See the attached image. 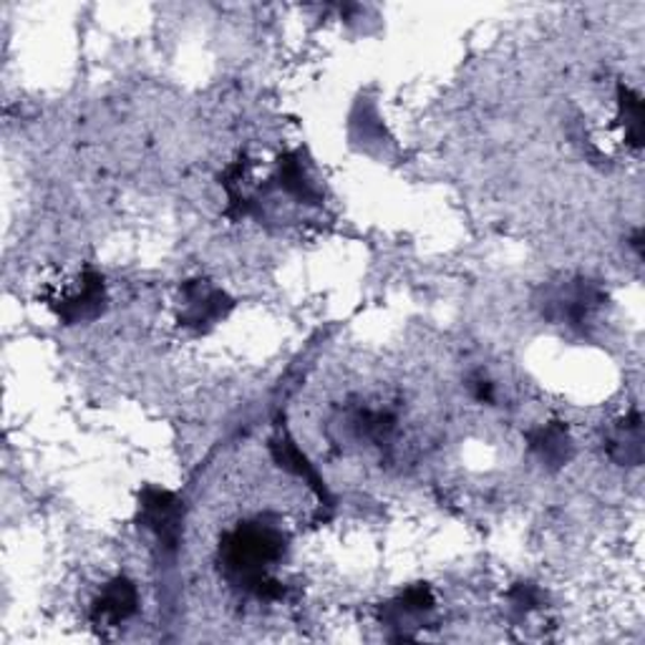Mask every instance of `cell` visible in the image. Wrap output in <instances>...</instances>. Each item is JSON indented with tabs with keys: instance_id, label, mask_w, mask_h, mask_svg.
Segmentation results:
<instances>
[{
	"instance_id": "1",
	"label": "cell",
	"mask_w": 645,
	"mask_h": 645,
	"mask_svg": "<svg viewBox=\"0 0 645 645\" xmlns=\"http://www.w3.org/2000/svg\"><path fill=\"white\" fill-rule=\"evenodd\" d=\"M285 555V537L270 525L248 522L220 542V565L230 585L238 591L275 601L285 587L273 577V567Z\"/></svg>"
},
{
	"instance_id": "2",
	"label": "cell",
	"mask_w": 645,
	"mask_h": 645,
	"mask_svg": "<svg viewBox=\"0 0 645 645\" xmlns=\"http://www.w3.org/2000/svg\"><path fill=\"white\" fill-rule=\"evenodd\" d=\"M51 311L59 315L61 323L77 325V323H89L93 318H99L107 308V285L104 278H101L97 270H83L69 283H61V288L56 285L49 295Z\"/></svg>"
},
{
	"instance_id": "3",
	"label": "cell",
	"mask_w": 645,
	"mask_h": 645,
	"mask_svg": "<svg viewBox=\"0 0 645 645\" xmlns=\"http://www.w3.org/2000/svg\"><path fill=\"white\" fill-rule=\"evenodd\" d=\"M139 522L152 532L164 550H177L184 527V502L174 492L149 484L139 494Z\"/></svg>"
},
{
	"instance_id": "4",
	"label": "cell",
	"mask_w": 645,
	"mask_h": 645,
	"mask_svg": "<svg viewBox=\"0 0 645 645\" xmlns=\"http://www.w3.org/2000/svg\"><path fill=\"white\" fill-rule=\"evenodd\" d=\"M180 293V323L184 329H210L232 311V298L210 280H187Z\"/></svg>"
},
{
	"instance_id": "5",
	"label": "cell",
	"mask_w": 645,
	"mask_h": 645,
	"mask_svg": "<svg viewBox=\"0 0 645 645\" xmlns=\"http://www.w3.org/2000/svg\"><path fill=\"white\" fill-rule=\"evenodd\" d=\"M603 303L605 295L601 288L587 283V280H575V283L555 290V295L545 303V315L550 321L585 331V325L593 321V315Z\"/></svg>"
},
{
	"instance_id": "6",
	"label": "cell",
	"mask_w": 645,
	"mask_h": 645,
	"mask_svg": "<svg viewBox=\"0 0 645 645\" xmlns=\"http://www.w3.org/2000/svg\"><path fill=\"white\" fill-rule=\"evenodd\" d=\"M139 611V591L129 577H114L91 603L89 618L97 628H119Z\"/></svg>"
},
{
	"instance_id": "7",
	"label": "cell",
	"mask_w": 645,
	"mask_h": 645,
	"mask_svg": "<svg viewBox=\"0 0 645 645\" xmlns=\"http://www.w3.org/2000/svg\"><path fill=\"white\" fill-rule=\"evenodd\" d=\"M607 456L618 464H641L643 462V422L638 411H631L621 419L605 439Z\"/></svg>"
},
{
	"instance_id": "8",
	"label": "cell",
	"mask_w": 645,
	"mask_h": 645,
	"mask_svg": "<svg viewBox=\"0 0 645 645\" xmlns=\"http://www.w3.org/2000/svg\"><path fill=\"white\" fill-rule=\"evenodd\" d=\"M530 449L540 456L542 464L553 466H565L573 456V442H570L567 426L563 422H550L545 426L535 429V432L527 434Z\"/></svg>"
},
{
	"instance_id": "9",
	"label": "cell",
	"mask_w": 645,
	"mask_h": 645,
	"mask_svg": "<svg viewBox=\"0 0 645 645\" xmlns=\"http://www.w3.org/2000/svg\"><path fill=\"white\" fill-rule=\"evenodd\" d=\"M434 611V595L426 585H414L406 593H401L396 601L383 605L381 621L391 628L404 631V623L414 618H426Z\"/></svg>"
},
{
	"instance_id": "10",
	"label": "cell",
	"mask_w": 645,
	"mask_h": 645,
	"mask_svg": "<svg viewBox=\"0 0 645 645\" xmlns=\"http://www.w3.org/2000/svg\"><path fill=\"white\" fill-rule=\"evenodd\" d=\"M270 449H273L275 462L280 466H283V470L293 472L295 476H301V480H305L315 490L318 497H321L323 502H331V494H329V490H325V484L321 482V476L315 474L311 462H308L305 456L301 454V449L295 446L293 439H290V436H280V439H275L273 444H270Z\"/></svg>"
},
{
	"instance_id": "11",
	"label": "cell",
	"mask_w": 645,
	"mask_h": 645,
	"mask_svg": "<svg viewBox=\"0 0 645 645\" xmlns=\"http://www.w3.org/2000/svg\"><path fill=\"white\" fill-rule=\"evenodd\" d=\"M278 187L290 198H295L298 202H315L318 194L313 190V184L308 182V177L303 172V164L298 154H285L280 157L278 162Z\"/></svg>"
},
{
	"instance_id": "12",
	"label": "cell",
	"mask_w": 645,
	"mask_h": 645,
	"mask_svg": "<svg viewBox=\"0 0 645 645\" xmlns=\"http://www.w3.org/2000/svg\"><path fill=\"white\" fill-rule=\"evenodd\" d=\"M618 121L623 127L625 142L633 149L643 147V99L633 89L621 83L618 87Z\"/></svg>"
},
{
	"instance_id": "13",
	"label": "cell",
	"mask_w": 645,
	"mask_h": 645,
	"mask_svg": "<svg viewBox=\"0 0 645 645\" xmlns=\"http://www.w3.org/2000/svg\"><path fill=\"white\" fill-rule=\"evenodd\" d=\"M510 607L517 615H527L530 611H535V607L540 605L542 601V595L535 585H530V583H520V585H514L512 591H510Z\"/></svg>"
},
{
	"instance_id": "14",
	"label": "cell",
	"mask_w": 645,
	"mask_h": 645,
	"mask_svg": "<svg viewBox=\"0 0 645 645\" xmlns=\"http://www.w3.org/2000/svg\"><path fill=\"white\" fill-rule=\"evenodd\" d=\"M474 396L480 399V401H494V386L490 381H484V379H480V381H474Z\"/></svg>"
}]
</instances>
